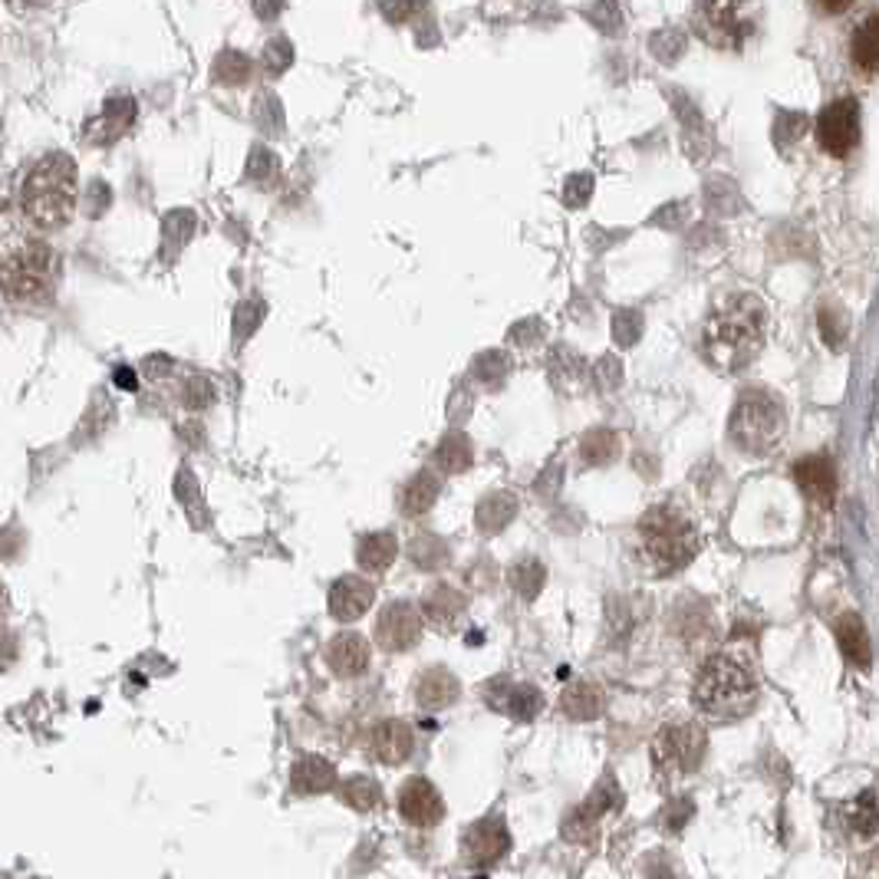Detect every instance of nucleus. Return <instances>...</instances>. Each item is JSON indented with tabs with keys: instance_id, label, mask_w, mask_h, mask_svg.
I'll return each instance as SVG.
<instances>
[{
	"instance_id": "obj_32",
	"label": "nucleus",
	"mask_w": 879,
	"mask_h": 879,
	"mask_svg": "<svg viewBox=\"0 0 879 879\" xmlns=\"http://www.w3.org/2000/svg\"><path fill=\"white\" fill-rule=\"evenodd\" d=\"M175 498L185 508V514L192 518V524L195 528H205V521H208V514H205V495H201V485H198V478H195L192 469H182L175 475Z\"/></svg>"
},
{
	"instance_id": "obj_48",
	"label": "nucleus",
	"mask_w": 879,
	"mask_h": 879,
	"mask_svg": "<svg viewBox=\"0 0 879 879\" xmlns=\"http://www.w3.org/2000/svg\"><path fill=\"white\" fill-rule=\"evenodd\" d=\"M116 385H119V389H136V372H132L129 366H119V369H116Z\"/></svg>"
},
{
	"instance_id": "obj_5",
	"label": "nucleus",
	"mask_w": 879,
	"mask_h": 879,
	"mask_svg": "<svg viewBox=\"0 0 879 879\" xmlns=\"http://www.w3.org/2000/svg\"><path fill=\"white\" fill-rule=\"evenodd\" d=\"M787 431V412L780 405V398H774L764 389H748L741 392L731 421H728V435L731 442L748 452V455H767Z\"/></svg>"
},
{
	"instance_id": "obj_26",
	"label": "nucleus",
	"mask_w": 879,
	"mask_h": 879,
	"mask_svg": "<svg viewBox=\"0 0 879 879\" xmlns=\"http://www.w3.org/2000/svg\"><path fill=\"white\" fill-rule=\"evenodd\" d=\"M438 491H442V482L431 472H418L405 482L402 495H398V508L405 518H418L425 511H431V505L438 501Z\"/></svg>"
},
{
	"instance_id": "obj_2",
	"label": "nucleus",
	"mask_w": 879,
	"mask_h": 879,
	"mask_svg": "<svg viewBox=\"0 0 879 879\" xmlns=\"http://www.w3.org/2000/svg\"><path fill=\"white\" fill-rule=\"evenodd\" d=\"M77 162L63 152H54L31 169L21 188V208L34 224L60 228L77 208Z\"/></svg>"
},
{
	"instance_id": "obj_25",
	"label": "nucleus",
	"mask_w": 879,
	"mask_h": 879,
	"mask_svg": "<svg viewBox=\"0 0 879 879\" xmlns=\"http://www.w3.org/2000/svg\"><path fill=\"white\" fill-rule=\"evenodd\" d=\"M560 712L574 721H593L597 715H603V689L597 682H570L560 695Z\"/></svg>"
},
{
	"instance_id": "obj_34",
	"label": "nucleus",
	"mask_w": 879,
	"mask_h": 879,
	"mask_svg": "<svg viewBox=\"0 0 879 879\" xmlns=\"http://www.w3.org/2000/svg\"><path fill=\"white\" fill-rule=\"evenodd\" d=\"M211 77L221 86H241L251 80V60L241 50H221L215 67H211Z\"/></svg>"
},
{
	"instance_id": "obj_49",
	"label": "nucleus",
	"mask_w": 879,
	"mask_h": 879,
	"mask_svg": "<svg viewBox=\"0 0 879 879\" xmlns=\"http://www.w3.org/2000/svg\"><path fill=\"white\" fill-rule=\"evenodd\" d=\"M4 603H8V593H4V583H0V610H4Z\"/></svg>"
},
{
	"instance_id": "obj_22",
	"label": "nucleus",
	"mask_w": 879,
	"mask_h": 879,
	"mask_svg": "<svg viewBox=\"0 0 879 879\" xmlns=\"http://www.w3.org/2000/svg\"><path fill=\"white\" fill-rule=\"evenodd\" d=\"M418 610H421V620H428L431 626L452 629L459 623V616L465 613V597L449 583H435V587L425 590Z\"/></svg>"
},
{
	"instance_id": "obj_15",
	"label": "nucleus",
	"mask_w": 879,
	"mask_h": 879,
	"mask_svg": "<svg viewBox=\"0 0 879 879\" xmlns=\"http://www.w3.org/2000/svg\"><path fill=\"white\" fill-rule=\"evenodd\" d=\"M794 478L797 488L807 495V501H813L817 508H830L833 495H836V469L830 462V455H807L794 465Z\"/></svg>"
},
{
	"instance_id": "obj_33",
	"label": "nucleus",
	"mask_w": 879,
	"mask_h": 879,
	"mask_svg": "<svg viewBox=\"0 0 879 879\" xmlns=\"http://www.w3.org/2000/svg\"><path fill=\"white\" fill-rule=\"evenodd\" d=\"M600 813L590 807V803H580V807H574L570 810V817L564 820V840H570V843H593L597 840V833H600Z\"/></svg>"
},
{
	"instance_id": "obj_28",
	"label": "nucleus",
	"mask_w": 879,
	"mask_h": 879,
	"mask_svg": "<svg viewBox=\"0 0 879 879\" xmlns=\"http://www.w3.org/2000/svg\"><path fill=\"white\" fill-rule=\"evenodd\" d=\"M849 54H853V63L863 70V73H879V14L866 18L853 37H849Z\"/></svg>"
},
{
	"instance_id": "obj_31",
	"label": "nucleus",
	"mask_w": 879,
	"mask_h": 879,
	"mask_svg": "<svg viewBox=\"0 0 879 879\" xmlns=\"http://www.w3.org/2000/svg\"><path fill=\"white\" fill-rule=\"evenodd\" d=\"M408 560L418 570H442L452 560V551L438 534H415L408 544Z\"/></svg>"
},
{
	"instance_id": "obj_29",
	"label": "nucleus",
	"mask_w": 879,
	"mask_h": 879,
	"mask_svg": "<svg viewBox=\"0 0 879 879\" xmlns=\"http://www.w3.org/2000/svg\"><path fill=\"white\" fill-rule=\"evenodd\" d=\"M336 797H339V803L366 813V810H375L382 803V787L369 774H352V777L336 784Z\"/></svg>"
},
{
	"instance_id": "obj_13",
	"label": "nucleus",
	"mask_w": 879,
	"mask_h": 879,
	"mask_svg": "<svg viewBox=\"0 0 879 879\" xmlns=\"http://www.w3.org/2000/svg\"><path fill=\"white\" fill-rule=\"evenodd\" d=\"M398 813L412 823V826H435L438 820L446 817V800L438 794V787L425 777H412L402 784L398 790Z\"/></svg>"
},
{
	"instance_id": "obj_39",
	"label": "nucleus",
	"mask_w": 879,
	"mask_h": 879,
	"mask_svg": "<svg viewBox=\"0 0 879 879\" xmlns=\"http://www.w3.org/2000/svg\"><path fill=\"white\" fill-rule=\"evenodd\" d=\"M254 123L267 132V136H277L284 129V106L274 93H261L254 100Z\"/></svg>"
},
{
	"instance_id": "obj_3",
	"label": "nucleus",
	"mask_w": 879,
	"mask_h": 879,
	"mask_svg": "<svg viewBox=\"0 0 879 879\" xmlns=\"http://www.w3.org/2000/svg\"><path fill=\"white\" fill-rule=\"evenodd\" d=\"M692 698L705 715L741 718L757 702V679L741 659H735L728 652H718L702 666V672L695 679V689H692Z\"/></svg>"
},
{
	"instance_id": "obj_45",
	"label": "nucleus",
	"mask_w": 879,
	"mask_h": 879,
	"mask_svg": "<svg viewBox=\"0 0 879 879\" xmlns=\"http://www.w3.org/2000/svg\"><path fill=\"white\" fill-rule=\"evenodd\" d=\"M692 817V803H685V800H675V803H669L666 807V823L672 826V830H679V826H685V820Z\"/></svg>"
},
{
	"instance_id": "obj_37",
	"label": "nucleus",
	"mask_w": 879,
	"mask_h": 879,
	"mask_svg": "<svg viewBox=\"0 0 879 879\" xmlns=\"http://www.w3.org/2000/svg\"><path fill=\"white\" fill-rule=\"evenodd\" d=\"M247 182L251 185H274L277 182V175H280V162H277V155L270 152V149H264V146H257L254 152H251V159H247Z\"/></svg>"
},
{
	"instance_id": "obj_4",
	"label": "nucleus",
	"mask_w": 879,
	"mask_h": 879,
	"mask_svg": "<svg viewBox=\"0 0 879 879\" xmlns=\"http://www.w3.org/2000/svg\"><path fill=\"white\" fill-rule=\"evenodd\" d=\"M639 541H643V554L656 567V574H675V570L689 567L692 557L698 554L695 524L669 505L646 511V518L639 521Z\"/></svg>"
},
{
	"instance_id": "obj_18",
	"label": "nucleus",
	"mask_w": 879,
	"mask_h": 879,
	"mask_svg": "<svg viewBox=\"0 0 879 879\" xmlns=\"http://www.w3.org/2000/svg\"><path fill=\"white\" fill-rule=\"evenodd\" d=\"M412 695H415V705L418 708H425V712H442V708H449V705L459 702L462 685H459V679L446 666H431V669H425L415 679Z\"/></svg>"
},
{
	"instance_id": "obj_6",
	"label": "nucleus",
	"mask_w": 879,
	"mask_h": 879,
	"mask_svg": "<svg viewBox=\"0 0 879 879\" xmlns=\"http://www.w3.org/2000/svg\"><path fill=\"white\" fill-rule=\"evenodd\" d=\"M57 254L47 244H24L0 264V290L18 303H50Z\"/></svg>"
},
{
	"instance_id": "obj_21",
	"label": "nucleus",
	"mask_w": 879,
	"mask_h": 879,
	"mask_svg": "<svg viewBox=\"0 0 879 879\" xmlns=\"http://www.w3.org/2000/svg\"><path fill=\"white\" fill-rule=\"evenodd\" d=\"M840 823L853 840H869L879 833V794L876 790H863L849 800H843L840 807Z\"/></svg>"
},
{
	"instance_id": "obj_9",
	"label": "nucleus",
	"mask_w": 879,
	"mask_h": 879,
	"mask_svg": "<svg viewBox=\"0 0 879 879\" xmlns=\"http://www.w3.org/2000/svg\"><path fill=\"white\" fill-rule=\"evenodd\" d=\"M817 142L823 152L843 159L853 152L856 139H859V106L856 100H836L830 103L820 116H817Z\"/></svg>"
},
{
	"instance_id": "obj_20",
	"label": "nucleus",
	"mask_w": 879,
	"mask_h": 879,
	"mask_svg": "<svg viewBox=\"0 0 879 879\" xmlns=\"http://www.w3.org/2000/svg\"><path fill=\"white\" fill-rule=\"evenodd\" d=\"M339 784V774L336 767L320 757V754H307L300 757L293 767H290V790L300 794V797H313V794H326V790H336Z\"/></svg>"
},
{
	"instance_id": "obj_42",
	"label": "nucleus",
	"mask_w": 879,
	"mask_h": 879,
	"mask_svg": "<svg viewBox=\"0 0 879 879\" xmlns=\"http://www.w3.org/2000/svg\"><path fill=\"white\" fill-rule=\"evenodd\" d=\"M215 382L205 379V375H192L185 385H182V405L185 408H208L215 402Z\"/></svg>"
},
{
	"instance_id": "obj_35",
	"label": "nucleus",
	"mask_w": 879,
	"mask_h": 879,
	"mask_svg": "<svg viewBox=\"0 0 879 879\" xmlns=\"http://www.w3.org/2000/svg\"><path fill=\"white\" fill-rule=\"evenodd\" d=\"M620 455V438L610 428H597L583 438V462L587 465H606Z\"/></svg>"
},
{
	"instance_id": "obj_19",
	"label": "nucleus",
	"mask_w": 879,
	"mask_h": 879,
	"mask_svg": "<svg viewBox=\"0 0 879 879\" xmlns=\"http://www.w3.org/2000/svg\"><path fill=\"white\" fill-rule=\"evenodd\" d=\"M488 702L491 708L505 712L514 721H531L544 708V698L534 685H511V682H495V689H488Z\"/></svg>"
},
{
	"instance_id": "obj_23",
	"label": "nucleus",
	"mask_w": 879,
	"mask_h": 879,
	"mask_svg": "<svg viewBox=\"0 0 879 879\" xmlns=\"http://www.w3.org/2000/svg\"><path fill=\"white\" fill-rule=\"evenodd\" d=\"M398 557V541L389 531H372L356 541V564L366 574H385Z\"/></svg>"
},
{
	"instance_id": "obj_36",
	"label": "nucleus",
	"mask_w": 879,
	"mask_h": 879,
	"mask_svg": "<svg viewBox=\"0 0 879 879\" xmlns=\"http://www.w3.org/2000/svg\"><path fill=\"white\" fill-rule=\"evenodd\" d=\"M511 587L524 597V600H534L544 587V564L534 560V557H524L511 567Z\"/></svg>"
},
{
	"instance_id": "obj_24",
	"label": "nucleus",
	"mask_w": 879,
	"mask_h": 879,
	"mask_svg": "<svg viewBox=\"0 0 879 879\" xmlns=\"http://www.w3.org/2000/svg\"><path fill=\"white\" fill-rule=\"evenodd\" d=\"M836 643L846 656V662L859 672H866L872 666V646H869V636H866V626L856 613H843L840 623H836Z\"/></svg>"
},
{
	"instance_id": "obj_12",
	"label": "nucleus",
	"mask_w": 879,
	"mask_h": 879,
	"mask_svg": "<svg viewBox=\"0 0 879 879\" xmlns=\"http://www.w3.org/2000/svg\"><path fill=\"white\" fill-rule=\"evenodd\" d=\"M375 603V587L372 580H366L362 574H346V577H336L333 587H329V597H326V606H329V616L339 620V623H356L362 620Z\"/></svg>"
},
{
	"instance_id": "obj_41",
	"label": "nucleus",
	"mask_w": 879,
	"mask_h": 879,
	"mask_svg": "<svg viewBox=\"0 0 879 879\" xmlns=\"http://www.w3.org/2000/svg\"><path fill=\"white\" fill-rule=\"evenodd\" d=\"M261 63H264V70H267L270 77H280V73L290 70V63H293V44H290L287 37H274V41L264 47Z\"/></svg>"
},
{
	"instance_id": "obj_43",
	"label": "nucleus",
	"mask_w": 879,
	"mask_h": 879,
	"mask_svg": "<svg viewBox=\"0 0 879 879\" xmlns=\"http://www.w3.org/2000/svg\"><path fill=\"white\" fill-rule=\"evenodd\" d=\"M18 659H21V643H18V636H14L11 629L0 626V672L11 669Z\"/></svg>"
},
{
	"instance_id": "obj_47",
	"label": "nucleus",
	"mask_w": 879,
	"mask_h": 879,
	"mask_svg": "<svg viewBox=\"0 0 879 879\" xmlns=\"http://www.w3.org/2000/svg\"><path fill=\"white\" fill-rule=\"evenodd\" d=\"M856 4V0H817V8L823 11V14H843V11H849Z\"/></svg>"
},
{
	"instance_id": "obj_46",
	"label": "nucleus",
	"mask_w": 879,
	"mask_h": 879,
	"mask_svg": "<svg viewBox=\"0 0 879 879\" xmlns=\"http://www.w3.org/2000/svg\"><path fill=\"white\" fill-rule=\"evenodd\" d=\"M254 11L261 21H277L284 14V0H254Z\"/></svg>"
},
{
	"instance_id": "obj_11",
	"label": "nucleus",
	"mask_w": 879,
	"mask_h": 879,
	"mask_svg": "<svg viewBox=\"0 0 879 879\" xmlns=\"http://www.w3.org/2000/svg\"><path fill=\"white\" fill-rule=\"evenodd\" d=\"M511 849V833L501 817H482L469 826L462 853L472 866H495Z\"/></svg>"
},
{
	"instance_id": "obj_10",
	"label": "nucleus",
	"mask_w": 879,
	"mask_h": 879,
	"mask_svg": "<svg viewBox=\"0 0 879 879\" xmlns=\"http://www.w3.org/2000/svg\"><path fill=\"white\" fill-rule=\"evenodd\" d=\"M421 610L408 600H392L375 620V643L385 652H408L421 639Z\"/></svg>"
},
{
	"instance_id": "obj_27",
	"label": "nucleus",
	"mask_w": 879,
	"mask_h": 879,
	"mask_svg": "<svg viewBox=\"0 0 879 879\" xmlns=\"http://www.w3.org/2000/svg\"><path fill=\"white\" fill-rule=\"evenodd\" d=\"M472 462H475V449L469 442V435L462 431H449L435 449V469L442 475H462L472 469Z\"/></svg>"
},
{
	"instance_id": "obj_40",
	"label": "nucleus",
	"mask_w": 879,
	"mask_h": 879,
	"mask_svg": "<svg viewBox=\"0 0 879 879\" xmlns=\"http://www.w3.org/2000/svg\"><path fill=\"white\" fill-rule=\"evenodd\" d=\"M261 323H264V303H257V300L238 303V310H234V339H238V346L247 343L257 333Z\"/></svg>"
},
{
	"instance_id": "obj_30",
	"label": "nucleus",
	"mask_w": 879,
	"mask_h": 879,
	"mask_svg": "<svg viewBox=\"0 0 879 879\" xmlns=\"http://www.w3.org/2000/svg\"><path fill=\"white\" fill-rule=\"evenodd\" d=\"M514 514H518V501L511 495H488L475 511V524L485 534H498L514 521Z\"/></svg>"
},
{
	"instance_id": "obj_38",
	"label": "nucleus",
	"mask_w": 879,
	"mask_h": 879,
	"mask_svg": "<svg viewBox=\"0 0 879 879\" xmlns=\"http://www.w3.org/2000/svg\"><path fill=\"white\" fill-rule=\"evenodd\" d=\"M162 234H165V244L172 247V254L178 251V247H185L188 241H192V234H195V215L192 211H172V215H165V221H162Z\"/></svg>"
},
{
	"instance_id": "obj_8",
	"label": "nucleus",
	"mask_w": 879,
	"mask_h": 879,
	"mask_svg": "<svg viewBox=\"0 0 879 879\" xmlns=\"http://www.w3.org/2000/svg\"><path fill=\"white\" fill-rule=\"evenodd\" d=\"M705 748H708V738L695 721H672L659 728L652 741V767L662 780L689 777L692 771H698Z\"/></svg>"
},
{
	"instance_id": "obj_44",
	"label": "nucleus",
	"mask_w": 879,
	"mask_h": 879,
	"mask_svg": "<svg viewBox=\"0 0 879 879\" xmlns=\"http://www.w3.org/2000/svg\"><path fill=\"white\" fill-rule=\"evenodd\" d=\"M109 198H113V195H109V188H106L103 182H93V185H90V201H86V211H90L93 218H100V215L109 208Z\"/></svg>"
},
{
	"instance_id": "obj_1",
	"label": "nucleus",
	"mask_w": 879,
	"mask_h": 879,
	"mask_svg": "<svg viewBox=\"0 0 879 879\" xmlns=\"http://www.w3.org/2000/svg\"><path fill=\"white\" fill-rule=\"evenodd\" d=\"M764 333H767L764 303L751 293L728 297L705 320L702 356L718 372H741L757 359V352L764 346Z\"/></svg>"
},
{
	"instance_id": "obj_17",
	"label": "nucleus",
	"mask_w": 879,
	"mask_h": 879,
	"mask_svg": "<svg viewBox=\"0 0 879 879\" xmlns=\"http://www.w3.org/2000/svg\"><path fill=\"white\" fill-rule=\"evenodd\" d=\"M372 662V646L366 636L359 633H336L326 643V666L339 675V679H356L369 669Z\"/></svg>"
},
{
	"instance_id": "obj_7",
	"label": "nucleus",
	"mask_w": 879,
	"mask_h": 879,
	"mask_svg": "<svg viewBox=\"0 0 879 879\" xmlns=\"http://www.w3.org/2000/svg\"><path fill=\"white\" fill-rule=\"evenodd\" d=\"M754 24V0H695L692 27L715 50H741Z\"/></svg>"
},
{
	"instance_id": "obj_16",
	"label": "nucleus",
	"mask_w": 879,
	"mask_h": 879,
	"mask_svg": "<svg viewBox=\"0 0 879 879\" xmlns=\"http://www.w3.org/2000/svg\"><path fill=\"white\" fill-rule=\"evenodd\" d=\"M136 100L132 96H116V100H109L103 109H100V116H93L90 123H86V139L93 142V146H113V142H119L126 132H129V126L136 123Z\"/></svg>"
},
{
	"instance_id": "obj_14",
	"label": "nucleus",
	"mask_w": 879,
	"mask_h": 879,
	"mask_svg": "<svg viewBox=\"0 0 879 879\" xmlns=\"http://www.w3.org/2000/svg\"><path fill=\"white\" fill-rule=\"evenodd\" d=\"M412 748H415V735H412V728L402 718H382L369 731V751H372V757L382 761V764H389V767L405 764L412 757Z\"/></svg>"
}]
</instances>
